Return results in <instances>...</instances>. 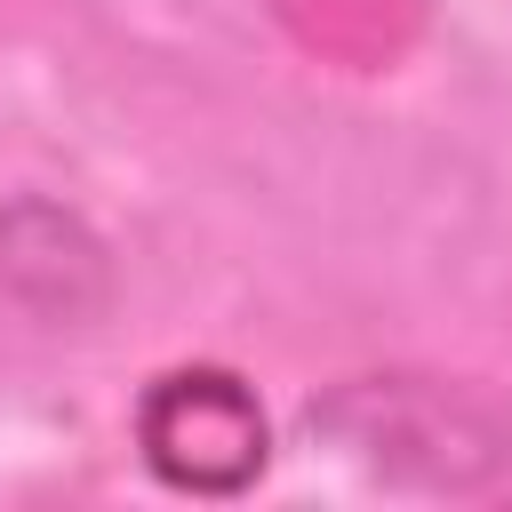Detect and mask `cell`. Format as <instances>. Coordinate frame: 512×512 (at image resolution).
<instances>
[{"mask_svg": "<svg viewBox=\"0 0 512 512\" xmlns=\"http://www.w3.org/2000/svg\"><path fill=\"white\" fill-rule=\"evenodd\" d=\"M304 440L400 496H512V400L448 376H344L304 408Z\"/></svg>", "mask_w": 512, "mask_h": 512, "instance_id": "1", "label": "cell"}, {"mask_svg": "<svg viewBox=\"0 0 512 512\" xmlns=\"http://www.w3.org/2000/svg\"><path fill=\"white\" fill-rule=\"evenodd\" d=\"M136 456L176 496H240L272 464V424L232 368H168L136 400Z\"/></svg>", "mask_w": 512, "mask_h": 512, "instance_id": "2", "label": "cell"}, {"mask_svg": "<svg viewBox=\"0 0 512 512\" xmlns=\"http://www.w3.org/2000/svg\"><path fill=\"white\" fill-rule=\"evenodd\" d=\"M0 280L40 320H80L104 296V248L88 240L80 216H64L48 200H16L0 216Z\"/></svg>", "mask_w": 512, "mask_h": 512, "instance_id": "3", "label": "cell"}]
</instances>
